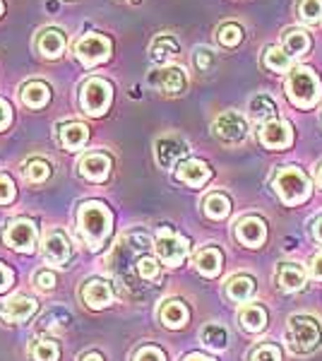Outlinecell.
Returning <instances> with one entry per match:
<instances>
[{
	"label": "cell",
	"mask_w": 322,
	"mask_h": 361,
	"mask_svg": "<svg viewBox=\"0 0 322 361\" xmlns=\"http://www.w3.org/2000/svg\"><path fill=\"white\" fill-rule=\"evenodd\" d=\"M137 275L142 279H156L159 277V265H156L154 258H149V255H142V258H137Z\"/></svg>",
	"instance_id": "obj_37"
},
{
	"label": "cell",
	"mask_w": 322,
	"mask_h": 361,
	"mask_svg": "<svg viewBox=\"0 0 322 361\" xmlns=\"http://www.w3.org/2000/svg\"><path fill=\"white\" fill-rule=\"evenodd\" d=\"M25 176L29 180H34V183H41V180H46L51 176V164L44 159H32L25 169Z\"/></svg>",
	"instance_id": "obj_36"
},
{
	"label": "cell",
	"mask_w": 322,
	"mask_h": 361,
	"mask_svg": "<svg viewBox=\"0 0 322 361\" xmlns=\"http://www.w3.org/2000/svg\"><path fill=\"white\" fill-rule=\"evenodd\" d=\"M308 49H310V37L303 29H291V32L286 34L284 51L289 56H303V54H308Z\"/></svg>",
	"instance_id": "obj_30"
},
{
	"label": "cell",
	"mask_w": 322,
	"mask_h": 361,
	"mask_svg": "<svg viewBox=\"0 0 322 361\" xmlns=\"http://www.w3.org/2000/svg\"><path fill=\"white\" fill-rule=\"evenodd\" d=\"M298 17L308 25H318L322 20V0H301L298 3Z\"/></svg>",
	"instance_id": "obj_33"
},
{
	"label": "cell",
	"mask_w": 322,
	"mask_h": 361,
	"mask_svg": "<svg viewBox=\"0 0 322 361\" xmlns=\"http://www.w3.org/2000/svg\"><path fill=\"white\" fill-rule=\"evenodd\" d=\"M80 361H104V359L99 357V354H85V357H82Z\"/></svg>",
	"instance_id": "obj_48"
},
{
	"label": "cell",
	"mask_w": 322,
	"mask_h": 361,
	"mask_svg": "<svg viewBox=\"0 0 322 361\" xmlns=\"http://www.w3.org/2000/svg\"><path fill=\"white\" fill-rule=\"evenodd\" d=\"M132 361H166V357H163V352L159 347H142V349H137Z\"/></svg>",
	"instance_id": "obj_40"
},
{
	"label": "cell",
	"mask_w": 322,
	"mask_h": 361,
	"mask_svg": "<svg viewBox=\"0 0 322 361\" xmlns=\"http://www.w3.org/2000/svg\"><path fill=\"white\" fill-rule=\"evenodd\" d=\"M80 173L87 180H106L111 173V159L106 154H87L85 159L80 161Z\"/></svg>",
	"instance_id": "obj_18"
},
{
	"label": "cell",
	"mask_w": 322,
	"mask_h": 361,
	"mask_svg": "<svg viewBox=\"0 0 322 361\" xmlns=\"http://www.w3.org/2000/svg\"><path fill=\"white\" fill-rule=\"evenodd\" d=\"M22 104L29 109H41V106H46L49 104V99H51V90H49V85H44V82H29L22 87Z\"/></svg>",
	"instance_id": "obj_24"
},
{
	"label": "cell",
	"mask_w": 322,
	"mask_h": 361,
	"mask_svg": "<svg viewBox=\"0 0 322 361\" xmlns=\"http://www.w3.org/2000/svg\"><path fill=\"white\" fill-rule=\"evenodd\" d=\"M216 39H219L221 46H226V49H233V46H238L243 42V29L238 25H233V22H228V25L219 27V32H216Z\"/></svg>",
	"instance_id": "obj_34"
},
{
	"label": "cell",
	"mask_w": 322,
	"mask_h": 361,
	"mask_svg": "<svg viewBox=\"0 0 322 361\" xmlns=\"http://www.w3.org/2000/svg\"><path fill=\"white\" fill-rule=\"evenodd\" d=\"M87 137H89V128L85 123H66L61 128V142L66 145V149H70V152L80 149L87 142Z\"/></svg>",
	"instance_id": "obj_25"
},
{
	"label": "cell",
	"mask_w": 322,
	"mask_h": 361,
	"mask_svg": "<svg viewBox=\"0 0 322 361\" xmlns=\"http://www.w3.org/2000/svg\"><path fill=\"white\" fill-rule=\"evenodd\" d=\"M289 99L301 109H313L320 102V80L306 66H296L289 73V82H286Z\"/></svg>",
	"instance_id": "obj_2"
},
{
	"label": "cell",
	"mask_w": 322,
	"mask_h": 361,
	"mask_svg": "<svg viewBox=\"0 0 322 361\" xmlns=\"http://www.w3.org/2000/svg\"><path fill=\"white\" fill-rule=\"evenodd\" d=\"M66 49V37H63L58 29H46L39 37V51L46 58H58Z\"/></svg>",
	"instance_id": "obj_26"
},
{
	"label": "cell",
	"mask_w": 322,
	"mask_h": 361,
	"mask_svg": "<svg viewBox=\"0 0 322 361\" xmlns=\"http://www.w3.org/2000/svg\"><path fill=\"white\" fill-rule=\"evenodd\" d=\"M257 137H260V142L265 145L267 149H286L294 142V130H291V126L286 123V121L272 118V121L260 123Z\"/></svg>",
	"instance_id": "obj_9"
},
{
	"label": "cell",
	"mask_w": 322,
	"mask_h": 361,
	"mask_svg": "<svg viewBox=\"0 0 322 361\" xmlns=\"http://www.w3.org/2000/svg\"><path fill=\"white\" fill-rule=\"evenodd\" d=\"M75 54H78L80 63L85 66H99L111 56V42L101 34H87L85 39H80L75 46Z\"/></svg>",
	"instance_id": "obj_8"
},
{
	"label": "cell",
	"mask_w": 322,
	"mask_h": 361,
	"mask_svg": "<svg viewBox=\"0 0 322 361\" xmlns=\"http://www.w3.org/2000/svg\"><path fill=\"white\" fill-rule=\"evenodd\" d=\"M0 15H3V3H0Z\"/></svg>",
	"instance_id": "obj_50"
},
{
	"label": "cell",
	"mask_w": 322,
	"mask_h": 361,
	"mask_svg": "<svg viewBox=\"0 0 322 361\" xmlns=\"http://www.w3.org/2000/svg\"><path fill=\"white\" fill-rule=\"evenodd\" d=\"M286 342L294 354H310L320 347L322 330L320 323L310 316H291L289 318V333H286Z\"/></svg>",
	"instance_id": "obj_3"
},
{
	"label": "cell",
	"mask_w": 322,
	"mask_h": 361,
	"mask_svg": "<svg viewBox=\"0 0 322 361\" xmlns=\"http://www.w3.org/2000/svg\"><path fill=\"white\" fill-rule=\"evenodd\" d=\"M183 361H214V359H209V357H204V354H188Z\"/></svg>",
	"instance_id": "obj_47"
},
{
	"label": "cell",
	"mask_w": 322,
	"mask_h": 361,
	"mask_svg": "<svg viewBox=\"0 0 322 361\" xmlns=\"http://www.w3.org/2000/svg\"><path fill=\"white\" fill-rule=\"evenodd\" d=\"M214 135L226 145H238L248 137V121L238 111H224L212 126Z\"/></svg>",
	"instance_id": "obj_7"
},
{
	"label": "cell",
	"mask_w": 322,
	"mask_h": 361,
	"mask_svg": "<svg viewBox=\"0 0 322 361\" xmlns=\"http://www.w3.org/2000/svg\"><path fill=\"white\" fill-rule=\"evenodd\" d=\"M318 183H320V185H322V166H320V169H318Z\"/></svg>",
	"instance_id": "obj_49"
},
{
	"label": "cell",
	"mask_w": 322,
	"mask_h": 361,
	"mask_svg": "<svg viewBox=\"0 0 322 361\" xmlns=\"http://www.w3.org/2000/svg\"><path fill=\"white\" fill-rule=\"evenodd\" d=\"M34 279H37V287L39 289H54L56 287V275L51 270H39Z\"/></svg>",
	"instance_id": "obj_42"
},
{
	"label": "cell",
	"mask_w": 322,
	"mask_h": 361,
	"mask_svg": "<svg viewBox=\"0 0 322 361\" xmlns=\"http://www.w3.org/2000/svg\"><path fill=\"white\" fill-rule=\"evenodd\" d=\"M238 320H241V325L248 333H260L267 325V313H265V308L257 304H245L241 311H238Z\"/></svg>",
	"instance_id": "obj_22"
},
{
	"label": "cell",
	"mask_w": 322,
	"mask_h": 361,
	"mask_svg": "<svg viewBox=\"0 0 322 361\" xmlns=\"http://www.w3.org/2000/svg\"><path fill=\"white\" fill-rule=\"evenodd\" d=\"M175 54H178V42H175L173 37H168V34L156 37L154 44H151V61L154 63H166L168 58H173Z\"/></svg>",
	"instance_id": "obj_29"
},
{
	"label": "cell",
	"mask_w": 322,
	"mask_h": 361,
	"mask_svg": "<svg viewBox=\"0 0 322 361\" xmlns=\"http://www.w3.org/2000/svg\"><path fill=\"white\" fill-rule=\"evenodd\" d=\"M154 149H156V161H159L163 169L178 166L180 159L190 152L188 142H185V140H180V137H175V135H166V137L156 140Z\"/></svg>",
	"instance_id": "obj_10"
},
{
	"label": "cell",
	"mask_w": 322,
	"mask_h": 361,
	"mask_svg": "<svg viewBox=\"0 0 322 361\" xmlns=\"http://www.w3.org/2000/svg\"><path fill=\"white\" fill-rule=\"evenodd\" d=\"M221 263H224V258H221L219 250L212 248V246L197 250V255H195V267H197V272L204 275V277H216V275H219Z\"/></svg>",
	"instance_id": "obj_20"
},
{
	"label": "cell",
	"mask_w": 322,
	"mask_h": 361,
	"mask_svg": "<svg viewBox=\"0 0 322 361\" xmlns=\"http://www.w3.org/2000/svg\"><path fill=\"white\" fill-rule=\"evenodd\" d=\"M250 114H253L260 123H265V121L277 118V106H274V102L267 94H257L250 99Z\"/></svg>",
	"instance_id": "obj_31"
},
{
	"label": "cell",
	"mask_w": 322,
	"mask_h": 361,
	"mask_svg": "<svg viewBox=\"0 0 322 361\" xmlns=\"http://www.w3.org/2000/svg\"><path fill=\"white\" fill-rule=\"evenodd\" d=\"M10 121H13V109H10V104L5 99H0V130H5L10 126Z\"/></svg>",
	"instance_id": "obj_43"
},
{
	"label": "cell",
	"mask_w": 322,
	"mask_h": 361,
	"mask_svg": "<svg viewBox=\"0 0 322 361\" xmlns=\"http://www.w3.org/2000/svg\"><path fill=\"white\" fill-rule=\"evenodd\" d=\"M200 337H202L204 345H207L209 349H214V352H224V349L228 347V330L219 323L204 325Z\"/></svg>",
	"instance_id": "obj_27"
},
{
	"label": "cell",
	"mask_w": 322,
	"mask_h": 361,
	"mask_svg": "<svg viewBox=\"0 0 322 361\" xmlns=\"http://www.w3.org/2000/svg\"><path fill=\"white\" fill-rule=\"evenodd\" d=\"M111 224H113V214L104 202L89 200L80 207L78 212V226H80V236L87 241V246L92 250L101 248L104 241L111 234Z\"/></svg>",
	"instance_id": "obj_1"
},
{
	"label": "cell",
	"mask_w": 322,
	"mask_h": 361,
	"mask_svg": "<svg viewBox=\"0 0 322 361\" xmlns=\"http://www.w3.org/2000/svg\"><path fill=\"white\" fill-rule=\"evenodd\" d=\"M274 190H277L279 200H282L284 205L294 207L310 195V180L301 169L284 166V169H279L277 176H274Z\"/></svg>",
	"instance_id": "obj_4"
},
{
	"label": "cell",
	"mask_w": 322,
	"mask_h": 361,
	"mask_svg": "<svg viewBox=\"0 0 322 361\" xmlns=\"http://www.w3.org/2000/svg\"><path fill=\"white\" fill-rule=\"evenodd\" d=\"M70 250H73L70 248V238L63 234L61 229H51L49 234L44 236V253L51 263H56V265L66 263L70 258Z\"/></svg>",
	"instance_id": "obj_14"
},
{
	"label": "cell",
	"mask_w": 322,
	"mask_h": 361,
	"mask_svg": "<svg viewBox=\"0 0 322 361\" xmlns=\"http://www.w3.org/2000/svg\"><path fill=\"white\" fill-rule=\"evenodd\" d=\"M10 284H13V272H10L3 263H0V292H5Z\"/></svg>",
	"instance_id": "obj_45"
},
{
	"label": "cell",
	"mask_w": 322,
	"mask_h": 361,
	"mask_svg": "<svg viewBox=\"0 0 322 361\" xmlns=\"http://www.w3.org/2000/svg\"><path fill=\"white\" fill-rule=\"evenodd\" d=\"M175 176H178V180H183V183L192 185V188H200L202 183L209 180L212 171H209V166L204 164V161L188 159V161H180V164L175 166Z\"/></svg>",
	"instance_id": "obj_15"
},
{
	"label": "cell",
	"mask_w": 322,
	"mask_h": 361,
	"mask_svg": "<svg viewBox=\"0 0 322 361\" xmlns=\"http://www.w3.org/2000/svg\"><path fill=\"white\" fill-rule=\"evenodd\" d=\"M154 248H156V255L161 258V263L175 267V265H180L185 260L190 246H188V238L178 236L171 229H161L159 236H156Z\"/></svg>",
	"instance_id": "obj_6"
},
{
	"label": "cell",
	"mask_w": 322,
	"mask_h": 361,
	"mask_svg": "<svg viewBox=\"0 0 322 361\" xmlns=\"http://www.w3.org/2000/svg\"><path fill=\"white\" fill-rule=\"evenodd\" d=\"M15 200V183L8 176H0V205H8Z\"/></svg>",
	"instance_id": "obj_41"
},
{
	"label": "cell",
	"mask_w": 322,
	"mask_h": 361,
	"mask_svg": "<svg viewBox=\"0 0 322 361\" xmlns=\"http://www.w3.org/2000/svg\"><path fill=\"white\" fill-rule=\"evenodd\" d=\"M265 66L274 70V73H284V70L291 68V56L284 49H279V46H272L265 54Z\"/></svg>",
	"instance_id": "obj_32"
},
{
	"label": "cell",
	"mask_w": 322,
	"mask_h": 361,
	"mask_svg": "<svg viewBox=\"0 0 322 361\" xmlns=\"http://www.w3.org/2000/svg\"><path fill=\"white\" fill-rule=\"evenodd\" d=\"M255 292V279L248 277V275H236L228 279L226 284V294L231 301H238V304H243V301H248L250 296Z\"/></svg>",
	"instance_id": "obj_23"
},
{
	"label": "cell",
	"mask_w": 322,
	"mask_h": 361,
	"mask_svg": "<svg viewBox=\"0 0 322 361\" xmlns=\"http://www.w3.org/2000/svg\"><path fill=\"white\" fill-rule=\"evenodd\" d=\"M250 361H282V352L274 345H260L250 354Z\"/></svg>",
	"instance_id": "obj_39"
},
{
	"label": "cell",
	"mask_w": 322,
	"mask_h": 361,
	"mask_svg": "<svg viewBox=\"0 0 322 361\" xmlns=\"http://www.w3.org/2000/svg\"><path fill=\"white\" fill-rule=\"evenodd\" d=\"M5 243L20 253H32L37 243V229L29 219H17L5 229Z\"/></svg>",
	"instance_id": "obj_11"
},
{
	"label": "cell",
	"mask_w": 322,
	"mask_h": 361,
	"mask_svg": "<svg viewBox=\"0 0 322 361\" xmlns=\"http://www.w3.org/2000/svg\"><path fill=\"white\" fill-rule=\"evenodd\" d=\"M82 299L89 308H106L113 301V292L104 279H89L82 289Z\"/></svg>",
	"instance_id": "obj_16"
},
{
	"label": "cell",
	"mask_w": 322,
	"mask_h": 361,
	"mask_svg": "<svg viewBox=\"0 0 322 361\" xmlns=\"http://www.w3.org/2000/svg\"><path fill=\"white\" fill-rule=\"evenodd\" d=\"M149 82L156 87L159 92H163V94H180V92L185 90V85H188V80H185V73L183 68L178 66H168V68H161L156 70V73H151Z\"/></svg>",
	"instance_id": "obj_12"
},
{
	"label": "cell",
	"mask_w": 322,
	"mask_h": 361,
	"mask_svg": "<svg viewBox=\"0 0 322 361\" xmlns=\"http://www.w3.org/2000/svg\"><path fill=\"white\" fill-rule=\"evenodd\" d=\"M34 311H37V301L25 294H17L10 301H5V308H3L5 318L13 320V323H22V320H27Z\"/></svg>",
	"instance_id": "obj_19"
},
{
	"label": "cell",
	"mask_w": 322,
	"mask_h": 361,
	"mask_svg": "<svg viewBox=\"0 0 322 361\" xmlns=\"http://www.w3.org/2000/svg\"><path fill=\"white\" fill-rule=\"evenodd\" d=\"M277 284L284 292H298L306 287V270L298 263H282L277 267Z\"/></svg>",
	"instance_id": "obj_17"
},
{
	"label": "cell",
	"mask_w": 322,
	"mask_h": 361,
	"mask_svg": "<svg viewBox=\"0 0 322 361\" xmlns=\"http://www.w3.org/2000/svg\"><path fill=\"white\" fill-rule=\"evenodd\" d=\"M159 318H161V323L166 325V328H171V330H178V328H183L185 323H188V308H185L183 301H166V304L161 306V311H159Z\"/></svg>",
	"instance_id": "obj_21"
},
{
	"label": "cell",
	"mask_w": 322,
	"mask_h": 361,
	"mask_svg": "<svg viewBox=\"0 0 322 361\" xmlns=\"http://www.w3.org/2000/svg\"><path fill=\"white\" fill-rule=\"evenodd\" d=\"M195 66L202 70V73H209L214 66H216V54L212 49H207V46H202V49L195 51Z\"/></svg>",
	"instance_id": "obj_38"
},
{
	"label": "cell",
	"mask_w": 322,
	"mask_h": 361,
	"mask_svg": "<svg viewBox=\"0 0 322 361\" xmlns=\"http://www.w3.org/2000/svg\"><path fill=\"white\" fill-rule=\"evenodd\" d=\"M313 236L322 243V217H318V219L313 222Z\"/></svg>",
	"instance_id": "obj_46"
},
{
	"label": "cell",
	"mask_w": 322,
	"mask_h": 361,
	"mask_svg": "<svg viewBox=\"0 0 322 361\" xmlns=\"http://www.w3.org/2000/svg\"><path fill=\"white\" fill-rule=\"evenodd\" d=\"M111 99H113V90L106 80L101 78H89L82 85V109L89 116H101L106 114V109L111 106Z\"/></svg>",
	"instance_id": "obj_5"
},
{
	"label": "cell",
	"mask_w": 322,
	"mask_h": 361,
	"mask_svg": "<svg viewBox=\"0 0 322 361\" xmlns=\"http://www.w3.org/2000/svg\"><path fill=\"white\" fill-rule=\"evenodd\" d=\"M58 354H61V349H58L56 342H51V340H41L32 349L34 361H58Z\"/></svg>",
	"instance_id": "obj_35"
},
{
	"label": "cell",
	"mask_w": 322,
	"mask_h": 361,
	"mask_svg": "<svg viewBox=\"0 0 322 361\" xmlns=\"http://www.w3.org/2000/svg\"><path fill=\"white\" fill-rule=\"evenodd\" d=\"M202 207L209 219H226L228 212H231V200L224 193H212L204 197Z\"/></svg>",
	"instance_id": "obj_28"
},
{
	"label": "cell",
	"mask_w": 322,
	"mask_h": 361,
	"mask_svg": "<svg viewBox=\"0 0 322 361\" xmlns=\"http://www.w3.org/2000/svg\"><path fill=\"white\" fill-rule=\"evenodd\" d=\"M236 238L248 248H257L265 243L267 238V226L260 217H243L236 224Z\"/></svg>",
	"instance_id": "obj_13"
},
{
	"label": "cell",
	"mask_w": 322,
	"mask_h": 361,
	"mask_svg": "<svg viewBox=\"0 0 322 361\" xmlns=\"http://www.w3.org/2000/svg\"><path fill=\"white\" fill-rule=\"evenodd\" d=\"M310 275L315 279H322V250L313 255V263H310Z\"/></svg>",
	"instance_id": "obj_44"
}]
</instances>
